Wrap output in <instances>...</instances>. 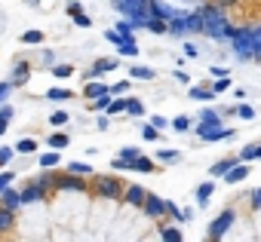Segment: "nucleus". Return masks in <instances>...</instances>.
<instances>
[{
    "instance_id": "1",
    "label": "nucleus",
    "mask_w": 261,
    "mask_h": 242,
    "mask_svg": "<svg viewBox=\"0 0 261 242\" xmlns=\"http://www.w3.org/2000/svg\"><path fill=\"white\" fill-rule=\"evenodd\" d=\"M200 16H203V34H206L209 40L224 43V40L230 37V22H227V16H224L221 7L206 4V7H200Z\"/></svg>"
},
{
    "instance_id": "2",
    "label": "nucleus",
    "mask_w": 261,
    "mask_h": 242,
    "mask_svg": "<svg viewBox=\"0 0 261 242\" xmlns=\"http://www.w3.org/2000/svg\"><path fill=\"white\" fill-rule=\"evenodd\" d=\"M227 43L233 46L237 62H255V52H252V43H249V31L246 28H230Z\"/></svg>"
},
{
    "instance_id": "3",
    "label": "nucleus",
    "mask_w": 261,
    "mask_h": 242,
    "mask_svg": "<svg viewBox=\"0 0 261 242\" xmlns=\"http://www.w3.org/2000/svg\"><path fill=\"white\" fill-rule=\"evenodd\" d=\"M92 190H95L98 196H105V199H123V181L114 178V175L95 178V181H92Z\"/></svg>"
},
{
    "instance_id": "4",
    "label": "nucleus",
    "mask_w": 261,
    "mask_h": 242,
    "mask_svg": "<svg viewBox=\"0 0 261 242\" xmlns=\"http://www.w3.org/2000/svg\"><path fill=\"white\" fill-rule=\"evenodd\" d=\"M233 221H237V211H233V208H224V211L209 224L206 239H224V236H227V230H233Z\"/></svg>"
},
{
    "instance_id": "5",
    "label": "nucleus",
    "mask_w": 261,
    "mask_h": 242,
    "mask_svg": "<svg viewBox=\"0 0 261 242\" xmlns=\"http://www.w3.org/2000/svg\"><path fill=\"white\" fill-rule=\"evenodd\" d=\"M197 135H200L203 141H227V138L233 135V129H227V126H221V123H200V126H197Z\"/></svg>"
},
{
    "instance_id": "6",
    "label": "nucleus",
    "mask_w": 261,
    "mask_h": 242,
    "mask_svg": "<svg viewBox=\"0 0 261 242\" xmlns=\"http://www.w3.org/2000/svg\"><path fill=\"white\" fill-rule=\"evenodd\" d=\"M56 187H59V190H89V181H86V175L65 172V175L56 178Z\"/></svg>"
},
{
    "instance_id": "7",
    "label": "nucleus",
    "mask_w": 261,
    "mask_h": 242,
    "mask_svg": "<svg viewBox=\"0 0 261 242\" xmlns=\"http://www.w3.org/2000/svg\"><path fill=\"white\" fill-rule=\"evenodd\" d=\"M139 157H142V150H139V147H123L111 166H114L117 172H126V169H133V166H136V160H139Z\"/></svg>"
},
{
    "instance_id": "8",
    "label": "nucleus",
    "mask_w": 261,
    "mask_h": 242,
    "mask_svg": "<svg viewBox=\"0 0 261 242\" xmlns=\"http://www.w3.org/2000/svg\"><path fill=\"white\" fill-rule=\"evenodd\" d=\"M145 215L148 218H160V215H169V202L166 199H160V196H154V193H148V199H145Z\"/></svg>"
},
{
    "instance_id": "9",
    "label": "nucleus",
    "mask_w": 261,
    "mask_h": 242,
    "mask_svg": "<svg viewBox=\"0 0 261 242\" xmlns=\"http://www.w3.org/2000/svg\"><path fill=\"white\" fill-rule=\"evenodd\" d=\"M145 199H148V190H145V187H139V184H133V187H126V190H123V202H126V205L142 208V205H145Z\"/></svg>"
},
{
    "instance_id": "10",
    "label": "nucleus",
    "mask_w": 261,
    "mask_h": 242,
    "mask_svg": "<svg viewBox=\"0 0 261 242\" xmlns=\"http://www.w3.org/2000/svg\"><path fill=\"white\" fill-rule=\"evenodd\" d=\"M43 199H46V190H43L37 181L22 190V205H37V202H43Z\"/></svg>"
},
{
    "instance_id": "11",
    "label": "nucleus",
    "mask_w": 261,
    "mask_h": 242,
    "mask_svg": "<svg viewBox=\"0 0 261 242\" xmlns=\"http://www.w3.org/2000/svg\"><path fill=\"white\" fill-rule=\"evenodd\" d=\"M0 205L10 208V211H19V208H22V193L13 190V184H10L7 190H0Z\"/></svg>"
},
{
    "instance_id": "12",
    "label": "nucleus",
    "mask_w": 261,
    "mask_h": 242,
    "mask_svg": "<svg viewBox=\"0 0 261 242\" xmlns=\"http://www.w3.org/2000/svg\"><path fill=\"white\" fill-rule=\"evenodd\" d=\"M28 77H31V65H28L25 58H19V62L13 65V71H10V80H13L16 86H25V83H28Z\"/></svg>"
},
{
    "instance_id": "13",
    "label": "nucleus",
    "mask_w": 261,
    "mask_h": 242,
    "mask_svg": "<svg viewBox=\"0 0 261 242\" xmlns=\"http://www.w3.org/2000/svg\"><path fill=\"white\" fill-rule=\"evenodd\" d=\"M246 178H249V163H243V160L224 172V181H227V184H240V181H246Z\"/></svg>"
},
{
    "instance_id": "14",
    "label": "nucleus",
    "mask_w": 261,
    "mask_h": 242,
    "mask_svg": "<svg viewBox=\"0 0 261 242\" xmlns=\"http://www.w3.org/2000/svg\"><path fill=\"white\" fill-rule=\"evenodd\" d=\"M101 95H111V86H108V83H95V80H92V83L83 86V98H86V101H95V98H101Z\"/></svg>"
},
{
    "instance_id": "15",
    "label": "nucleus",
    "mask_w": 261,
    "mask_h": 242,
    "mask_svg": "<svg viewBox=\"0 0 261 242\" xmlns=\"http://www.w3.org/2000/svg\"><path fill=\"white\" fill-rule=\"evenodd\" d=\"M114 68H120V58H98L92 65V71H89V80H95V77H101V74H108Z\"/></svg>"
},
{
    "instance_id": "16",
    "label": "nucleus",
    "mask_w": 261,
    "mask_h": 242,
    "mask_svg": "<svg viewBox=\"0 0 261 242\" xmlns=\"http://www.w3.org/2000/svg\"><path fill=\"white\" fill-rule=\"evenodd\" d=\"M37 163H40V169H56V166L62 163V154H59L56 147H49L46 154H40V157H37Z\"/></svg>"
},
{
    "instance_id": "17",
    "label": "nucleus",
    "mask_w": 261,
    "mask_h": 242,
    "mask_svg": "<svg viewBox=\"0 0 261 242\" xmlns=\"http://www.w3.org/2000/svg\"><path fill=\"white\" fill-rule=\"evenodd\" d=\"M249 43H252V52H255V62H261V25H249Z\"/></svg>"
},
{
    "instance_id": "18",
    "label": "nucleus",
    "mask_w": 261,
    "mask_h": 242,
    "mask_svg": "<svg viewBox=\"0 0 261 242\" xmlns=\"http://www.w3.org/2000/svg\"><path fill=\"white\" fill-rule=\"evenodd\" d=\"M237 157H240L243 163H255V160L261 157V141H252V144H246V147H243Z\"/></svg>"
},
{
    "instance_id": "19",
    "label": "nucleus",
    "mask_w": 261,
    "mask_h": 242,
    "mask_svg": "<svg viewBox=\"0 0 261 242\" xmlns=\"http://www.w3.org/2000/svg\"><path fill=\"white\" fill-rule=\"evenodd\" d=\"M13 116H16V110H13V104H0V135H4L7 129H10V123H13Z\"/></svg>"
},
{
    "instance_id": "20",
    "label": "nucleus",
    "mask_w": 261,
    "mask_h": 242,
    "mask_svg": "<svg viewBox=\"0 0 261 242\" xmlns=\"http://www.w3.org/2000/svg\"><path fill=\"white\" fill-rule=\"evenodd\" d=\"M237 163H240V157H224V160H218V163L212 166V175H215V178H224V172H227L230 166H237Z\"/></svg>"
},
{
    "instance_id": "21",
    "label": "nucleus",
    "mask_w": 261,
    "mask_h": 242,
    "mask_svg": "<svg viewBox=\"0 0 261 242\" xmlns=\"http://www.w3.org/2000/svg\"><path fill=\"white\" fill-rule=\"evenodd\" d=\"M215 95H218V92H215L212 86H209V89H206V86H194V89H191V98H194V101H212Z\"/></svg>"
},
{
    "instance_id": "22",
    "label": "nucleus",
    "mask_w": 261,
    "mask_h": 242,
    "mask_svg": "<svg viewBox=\"0 0 261 242\" xmlns=\"http://www.w3.org/2000/svg\"><path fill=\"white\" fill-rule=\"evenodd\" d=\"M212 193H215V184H212V181H203V184L197 187V202L206 205V202L212 199Z\"/></svg>"
},
{
    "instance_id": "23",
    "label": "nucleus",
    "mask_w": 261,
    "mask_h": 242,
    "mask_svg": "<svg viewBox=\"0 0 261 242\" xmlns=\"http://www.w3.org/2000/svg\"><path fill=\"white\" fill-rule=\"evenodd\" d=\"M13 224H16V211H10V208H4V205H0V233L13 230Z\"/></svg>"
},
{
    "instance_id": "24",
    "label": "nucleus",
    "mask_w": 261,
    "mask_h": 242,
    "mask_svg": "<svg viewBox=\"0 0 261 242\" xmlns=\"http://www.w3.org/2000/svg\"><path fill=\"white\" fill-rule=\"evenodd\" d=\"M157 160H160V163H166V166H172V163H178V160H181V154H178V150H172V147H160V150H157Z\"/></svg>"
},
{
    "instance_id": "25",
    "label": "nucleus",
    "mask_w": 261,
    "mask_h": 242,
    "mask_svg": "<svg viewBox=\"0 0 261 242\" xmlns=\"http://www.w3.org/2000/svg\"><path fill=\"white\" fill-rule=\"evenodd\" d=\"M160 239H163V242H181L185 233H181L178 227H163V230H160Z\"/></svg>"
},
{
    "instance_id": "26",
    "label": "nucleus",
    "mask_w": 261,
    "mask_h": 242,
    "mask_svg": "<svg viewBox=\"0 0 261 242\" xmlns=\"http://www.w3.org/2000/svg\"><path fill=\"white\" fill-rule=\"evenodd\" d=\"M129 77H133V80H154V71H151V68H145V65H133Z\"/></svg>"
},
{
    "instance_id": "27",
    "label": "nucleus",
    "mask_w": 261,
    "mask_h": 242,
    "mask_svg": "<svg viewBox=\"0 0 261 242\" xmlns=\"http://www.w3.org/2000/svg\"><path fill=\"white\" fill-rule=\"evenodd\" d=\"M123 110H126V98H123V95H111V104H108L105 113L114 116V113H123Z\"/></svg>"
},
{
    "instance_id": "28",
    "label": "nucleus",
    "mask_w": 261,
    "mask_h": 242,
    "mask_svg": "<svg viewBox=\"0 0 261 242\" xmlns=\"http://www.w3.org/2000/svg\"><path fill=\"white\" fill-rule=\"evenodd\" d=\"M154 169H157V166H154V163H151V160H148L145 154H142V157L136 160V166H133V172H142V175H151Z\"/></svg>"
},
{
    "instance_id": "29",
    "label": "nucleus",
    "mask_w": 261,
    "mask_h": 242,
    "mask_svg": "<svg viewBox=\"0 0 261 242\" xmlns=\"http://www.w3.org/2000/svg\"><path fill=\"white\" fill-rule=\"evenodd\" d=\"M126 113H129V116H142V113H145V104H142L139 98H126Z\"/></svg>"
},
{
    "instance_id": "30",
    "label": "nucleus",
    "mask_w": 261,
    "mask_h": 242,
    "mask_svg": "<svg viewBox=\"0 0 261 242\" xmlns=\"http://www.w3.org/2000/svg\"><path fill=\"white\" fill-rule=\"evenodd\" d=\"M188 28H191L194 34H203V16H200V10H194V13L188 16Z\"/></svg>"
},
{
    "instance_id": "31",
    "label": "nucleus",
    "mask_w": 261,
    "mask_h": 242,
    "mask_svg": "<svg viewBox=\"0 0 261 242\" xmlns=\"http://www.w3.org/2000/svg\"><path fill=\"white\" fill-rule=\"evenodd\" d=\"M22 43H28V46H40V43H43V31H34V28L25 31V34H22Z\"/></svg>"
},
{
    "instance_id": "32",
    "label": "nucleus",
    "mask_w": 261,
    "mask_h": 242,
    "mask_svg": "<svg viewBox=\"0 0 261 242\" xmlns=\"http://www.w3.org/2000/svg\"><path fill=\"white\" fill-rule=\"evenodd\" d=\"M68 141H71V138H68L65 132H53V135H49V147H56V150H65Z\"/></svg>"
},
{
    "instance_id": "33",
    "label": "nucleus",
    "mask_w": 261,
    "mask_h": 242,
    "mask_svg": "<svg viewBox=\"0 0 261 242\" xmlns=\"http://www.w3.org/2000/svg\"><path fill=\"white\" fill-rule=\"evenodd\" d=\"M16 154H37V141L34 138H22L16 144Z\"/></svg>"
},
{
    "instance_id": "34",
    "label": "nucleus",
    "mask_w": 261,
    "mask_h": 242,
    "mask_svg": "<svg viewBox=\"0 0 261 242\" xmlns=\"http://www.w3.org/2000/svg\"><path fill=\"white\" fill-rule=\"evenodd\" d=\"M200 123H221V113H218V110L203 107V110H200Z\"/></svg>"
},
{
    "instance_id": "35",
    "label": "nucleus",
    "mask_w": 261,
    "mask_h": 242,
    "mask_svg": "<svg viewBox=\"0 0 261 242\" xmlns=\"http://www.w3.org/2000/svg\"><path fill=\"white\" fill-rule=\"evenodd\" d=\"M46 98H49V101H68V98H71V92H68V89H59V86H53V89L46 92Z\"/></svg>"
},
{
    "instance_id": "36",
    "label": "nucleus",
    "mask_w": 261,
    "mask_h": 242,
    "mask_svg": "<svg viewBox=\"0 0 261 242\" xmlns=\"http://www.w3.org/2000/svg\"><path fill=\"white\" fill-rule=\"evenodd\" d=\"M142 138L145 141H160V129L154 123H148V126H142Z\"/></svg>"
},
{
    "instance_id": "37",
    "label": "nucleus",
    "mask_w": 261,
    "mask_h": 242,
    "mask_svg": "<svg viewBox=\"0 0 261 242\" xmlns=\"http://www.w3.org/2000/svg\"><path fill=\"white\" fill-rule=\"evenodd\" d=\"M68 172H74V175H86V178H92V166H89V163H71V166H68Z\"/></svg>"
},
{
    "instance_id": "38",
    "label": "nucleus",
    "mask_w": 261,
    "mask_h": 242,
    "mask_svg": "<svg viewBox=\"0 0 261 242\" xmlns=\"http://www.w3.org/2000/svg\"><path fill=\"white\" fill-rule=\"evenodd\" d=\"M117 49H120V55H139V43L136 40H123Z\"/></svg>"
},
{
    "instance_id": "39",
    "label": "nucleus",
    "mask_w": 261,
    "mask_h": 242,
    "mask_svg": "<svg viewBox=\"0 0 261 242\" xmlns=\"http://www.w3.org/2000/svg\"><path fill=\"white\" fill-rule=\"evenodd\" d=\"M56 178H59V175H53V172H49V169H46V172H43V175H40V178H37V184H40V187H43V190H49V187H56Z\"/></svg>"
},
{
    "instance_id": "40",
    "label": "nucleus",
    "mask_w": 261,
    "mask_h": 242,
    "mask_svg": "<svg viewBox=\"0 0 261 242\" xmlns=\"http://www.w3.org/2000/svg\"><path fill=\"white\" fill-rule=\"evenodd\" d=\"M117 31H120V34H123L126 40H133V31H136V25H133V22H129V19H123V22L117 25Z\"/></svg>"
},
{
    "instance_id": "41",
    "label": "nucleus",
    "mask_w": 261,
    "mask_h": 242,
    "mask_svg": "<svg viewBox=\"0 0 261 242\" xmlns=\"http://www.w3.org/2000/svg\"><path fill=\"white\" fill-rule=\"evenodd\" d=\"M172 129H175V132H191V119H188V116H175V119H172Z\"/></svg>"
},
{
    "instance_id": "42",
    "label": "nucleus",
    "mask_w": 261,
    "mask_h": 242,
    "mask_svg": "<svg viewBox=\"0 0 261 242\" xmlns=\"http://www.w3.org/2000/svg\"><path fill=\"white\" fill-rule=\"evenodd\" d=\"M237 116L240 119H255V107L252 104H237Z\"/></svg>"
},
{
    "instance_id": "43",
    "label": "nucleus",
    "mask_w": 261,
    "mask_h": 242,
    "mask_svg": "<svg viewBox=\"0 0 261 242\" xmlns=\"http://www.w3.org/2000/svg\"><path fill=\"white\" fill-rule=\"evenodd\" d=\"M13 89H16V83L13 80H7V83H0V104H4L10 95H13Z\"/></svg>"
},
{
    "instance_id": "44",
    "label": "nucleus",
    "mask_w": 261,
    "mask_h": 242,
    "mask_svg": "<svg viewBox=\"0 0 261 242\" xmlns=\"http://www.w3.org/2000/svg\"><path fill=\"white\" fill-rule=\"evenodd\" d=\"M105 40H108V43H114V46H120V43H123V40H126V37H123V34H120V31H117V28H114V31H111V28H108V31H105Z\"/></svg>"
},
{
    "instance_id": "45",
    "label": "nucleus",
    "mask_w": 261,
    "mask_h": 242,
    "mask_svg": "<svg viewBox=\"0 0 261 242\" xmlns=\"http://www.w3.org/2000/svg\"><path fill=\"white\" fill-rule=\"evenodd\" d=\"M53 74H56L59 80H65V77L74 74V68H71V65H53Z\"/></svg>"
},
{
    "instance_id": "46",
    "label": "nucleus",
    "mask_w": 261,
    "mask_h": 242,
    "mask_svg": "<svg viewBox=\"0 0 261 242\" xmlns=\"http://www.w3.org/2000/svg\"><path fill=\"white\" fill-rule=\"evenodd\" d=\"M212 89H215L218 95H221V92H227V89H230V77H227V74H224V77H218V80L212 83Z\"/></svg>"
},
{
    "instance_id": "47",
    "label": "nucleus",
    "mask_w": 261,
    "mask_h": 242,
    "mask_svg": "<svg viewBox=\"0 0 261 242\" xmlns=\"http://www.w3.org/2000/svg\"><path fill=\"white\" fill-rule=\"evenodd\" d=\"M13 154H16V147H0V169H4V166H10Z\"/></svg>"
},
{
    "instance_id": "48",
    "label": "nucleus",
    "mask_w": 261,
    "mask_h": 242,
    "mask_svg": "<svg viewBox=\"0 0 261 242\" xmlns=\"http://www.w3.org/2000/svg\"><path fill=\"white\" fill-rule=\"evenodd\" d=\"M49 123H53V126H65V123H68V113H65V110H53Z\"/></svg>"
},
{
    "instance_id": "49",
    "label": "nucleus",
    "mask_w": 261,
    "mask_h": 242,
    "mask_svg": "<svg viewBox=\"0 0 261 242\" xmlns=\"http://www.w3.org/2000/svg\"><path fill=\"white\" fill-rule=\"evenodd\" d=\"M108 104H111V95H101V98H95L92 107H86V110H108Z\"/></svg>"
},
{
    "instance_id": "50",
    "label": "nucleus",
    "mask_w": 261,
    "mask_h": 242,
    "mask_svg": "<svg viewBox=\"0 0 261 242\" xmlns=\"http://www.w3.org/2000/svg\"><path fill=\"white\" fill-rule=\"evenodd\" d=\"M129 86H133V83H129V80H120V83H114L111 95H126V92H129Z\"/></svg>"
},
{
    "instance_id": "51",
    "label": "nucleus",
    "mask_w": 261,
    "mask_h": 242,
    "mask_svg": "<svg viewBox=\"0 0 261 242\" xmlns=\"http://www.w3.org/2000/svg\"><path fill=\"white\" fill-rule=\"evenodd\" d=\"M74 25H77V28H89V25H92V19H89V16H86V13L80 10V13L74 16Z\"/></svg>"
},
{
    "instance_id": "52",
    "label": "nucleus",
    "mask_w": 261,
    "mask_h": 242,
    "mask_svg": "<svg viewBox=\"0 0 261 242\" xmlns=\"http://www.w3.org/2000/svg\"><path fill=\"white\" fill-rule=\"evenodd\" d=\"M13 181H16V175H13V172H0V190H7Z\"/></svg>"
},
{
    "instance_id": "53",
    "label": "nucleus",
    "mask_w": 261,
    "mask_h": 242,
    "mask_svg": "<svg viewBox=\"0 0 261 242\" xmlns=\"http://www.w3.org/2000/svg\"><path fill=\"white\" fill-rule=\"evenodd\" d=\"M151 123H154V126H157L160 132H163L166 126H172V123H169V119H166V116H160V113H157V116H151Z\"/></svg>"
},
{
    "instance_id": "54",
    "label": "nucleus",
    "mask_w": 261,
    "mask_h": 242,
    "mask_svg": "<svg viewBox=\"0 0 261 242\" xmlns=\"http://www.w3.org/2000/svg\"><path fill=\"white\" fill-rule=\"evenodd\" d=\"M249 199H252V208H261V187H255V190L249 193Z\"/></svg>"
},
{
    "instance_id": "55",
    "label": "nucleus",
    "mask_w": 261,
    "mask_h": 242,
    "mask_svg": "<svg viewBox=\"0 0 261 242\" xmlns=\"http://www.w3.org/2000/svg\"><path fill=\"white\" fill-rule=\"evenodd\" d=\"M65 13H68V16H71V19H74V16H77V13H80V4H77V0H71V4H68V10H65Z\"/></svg>"
},
{
    "instance_id": "56",
    "label": "nucleus",
    "mask_w": 261,
    "mask_h": 242,
    "mask_svg": "<svg viewBox=\"0 0 261 242\" xmlns=\"http://www.w3.org/2000/svg\"><path fill=\"white\" fill-rule=\"evenodd\" d=\"M185 55H188V58H197V46H194V43H185Z\"/></svg>"
},
{
    "instance_id": "57",
    "label": "nucleus",
    "mask_w": 261,
    "mask_h": 242,
    "mask_svg": "<svg viewBox=\"0 0 261 242\" xmlns=\"http://www.w3.org/2000/svg\"><path fill=\"white\" fill-rule=\"evenodd\" d=\"M43 65L53 68V65H56V55H53V52H43Z\"/></svg>"
},
{
    "instance_id": "58",
    "label": "nucleus",
    "mask_w": 261,
    "mask_h": 242,
    "mask_svg": "<svg viewBox=\"0 0 261 242\" xmlns=\"http://www.w3.org/2000/svg\"><path fill=\"white\" fill-rule=\"evenodd\" d=\"M175 80H178V83H191V77H188L185 71H175Z\"/></svg>"
},
{
    "instance_id": "59",
    "label": "nucleus",
    "mask_w": 261,
    "mask_h": 242,
    "mask_svg": "<svg viewBox=\"0 0 261 242\" xmlns=\"http://www.w3.org/2000/svg\"><path fill=\"white\" fill-rule=\"evenodd\" d=\"M227 4H237V0H221V7H227Z\"/></svg>"
}]
</instances>
